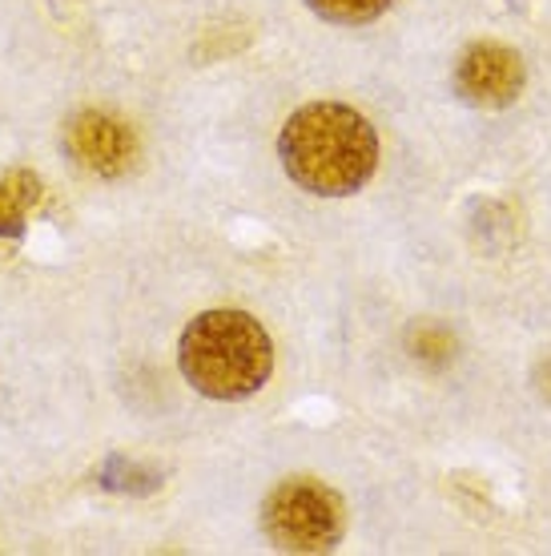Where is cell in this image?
<instances>
[{"mask_svg": "<svg viewBox=\"0 0 551 556\" xmlns=\"http://www.w3.org/2000/svg\"><path fill=\"white\" fill-rule=\"evenodd\" d=\"M262 532L282 553H331L346 532V504L331 484L294 476L262 501Z\"/></svg>", "mask_w": 551, "mask_h": 556, "instance_id": "cell-3", "label": "cell"}, {"mask_svg": "<svg viewBox=\"0 0 551 556\" xmlns=\"http://www.w3.org/2000/svg\"><path fill=\"white\" fill-rule=\"evenodd\" d=\"M178 363L197 395L238 404L266 388L274 371V343L254 315L221 306V311H202L181 331Z\"/></svg>", "mask_w": 551, "mask_h": 556, "instance_id": "cell-2", "label": "cell"}, {"mask_svg": "<svg viewBox=\"0 0 551 556\" xmlns=\"http://www.w3.org/2000/svg\"><path fill=\"white\" fill-rule=\"evenodd\" d=\"M65 153L97 178H121L138 157V138L133 129L110 117V113H77L65 126Z\"/></svg>", "mask_w": 551, "mask_h": 556, "instance_id": "cell-5", "label": "cell"}, {"mask_svg": "<svg viewBox=\"0 0 551 556\" xmlns=\"http://www.w3.org/2000/svg\"><path fill=\"white\" fill-rule=\"evenodd\" d=\"M527 85L524 56L499 41H479L456 61V93L475 110H508Z\"/></svg>", "mask_w": 551, "mask_h": 556, "instance_id": "cell-4", "label": "cell"}, {"mask_svg": "<svg viewBox=\"0 0 551 556\" xmlns=\"http://www.w3.org/2000/svg\"><path fill=\"white\" fill-rule=\"evenodd\" d=\"M37 198H41V186H37L33 174H25V169L4 174V178H0V235H9V238L21 235L28 210L37 206Z\"/></svg>", "mask_w": 551, "mask_h": 556, "instance_id": "cell-6", "label": "cell"}, {"mask_svg": "<svg viewBox=\"0 0 551 556\" xmlns=\"http://www.w3.org/2000/svg\"><path fill=\"white\" fill-rule=\"evenodd\" d=\"M286 178L315 198H350L379 169V134L343 101H310L278 134Z\"/></svg>", "mask_w": 551, "mask_h": 556, "instance_id": "cell-1", "label": "cell"}, {"mask_svg": "<svg viewBox=\"0 0 551 556\" xmlns=\"http://www.w3.org/2000/svg\"><path fill=\"white\" fill-rule=\"evenodd\" d=\"M543 391L551 395V363H548V383H543Z\"/></svg>", "mask_w": 551, "mask_h": 556, "instance_id": "cell-8", "label": "cell"}, {"mask_svg": "<svg viewBox=\"0 0 551 556\" xmlns=\"http://www.w3.org/2000/svg\"><path fill=\"white\" fill-rule=\"evenodd\" d=\"M306 4L326 25H371L395 0H306Z\"/></svg>", "mask_w": 551, "mask_h": 556, "instance_id": "cell-7", "label": "cell"}]
</instances>
